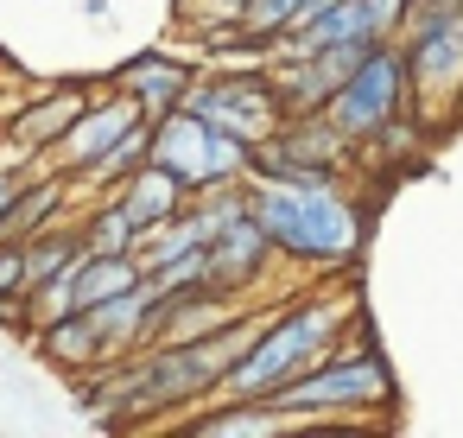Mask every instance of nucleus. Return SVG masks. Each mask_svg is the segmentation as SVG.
<instances>
[{"label":"nucleus","mask_w":463,"mask_h":438,"mask_svg":"<svg viewBox=\"0 0 463 438\" xmlns=\"http://www.w3.org/2000/svg\"><path fill=\"white\" fill-rule=\"evenodd\" d=\"M248 210L279 248V267L305 280H343L362 261L368 216L343 178H260L248 172Z\"/></svg>","instance_id":"nucleus-1"},{"label":"nucleus","mask_w":463,"mask_h":438,"mask_svg":"<svg viewBox=\"0 0 463 438\" xmlns=\"http://www.w3.org/2000/svg\"><path fill=\"white\" fill-rule=\"evenodd\" d=\"M349 330H355V292L336 280H317L260 318L254 343L222 375V394L229 400H273L286 381H298L311 362H324Z\"/></svg>","instance_id":"nucleus-2"},{"label":"nucleus","mask_w":463,"mask_h":438,"mask_svg":"<svg viewBox=\"0 0 463 438\" xmlns=\"http://www.w3.org/2000/svg\"><path fill=\"white\" fill-rule=\"evenodd\" d=\"M400 387H393V368L381 362V349L349 330L324 362H311L298 381H286L273 394V406L286 419H330V413H374V406H393Z\"/></svg>","instance_id":"nucleus-3"},{"label":"nucleus","mask_w":463,"mask_h":438,"mask_svg":"<svg viewBox=\"0 0 463 438\" xmlns=\"http://www.w3.org/2000/svg\"><path fill=\"white\" fill-rule=\"evenodd\" d=\"M324 115L336 121V134H343L355 153L381 147L387 134H400V128L412 121V83H406V52H400V39L368 45V58H362V64L336 83V96L324 102Z\"/></svg>","instance_id":"nucleus-4"},{"label":"nucleus","mask_w":463,"mask_h":438,"mask_svg":"<svg viewBox=\"0 0 463 438\" xmlns=\"http://www.w3.org/2000/svg\"><path fill=\"white\" fill-rule=\"evenodd\" d=\"M184 109L203 115V121H216L222 134H235V140H248V147H260V140L286 121V102H279L267 64H203V71L191 77Z\"/></svg>","instance_id":"nucleus-5"},{"label":"nucleus","mask_w":463,"mask_h":438,"mask_svg":"<svg viewBox=\"0 0 463 438\" xmlns=\"http://www.w3.org/2000/svg\"><path fill=\"white\" fill-rule=\"evenodd\" d=\"M153 166H165L191 197L210 191V185H229V178H248L254 166V147L222 134L216 121L191 115V109H172L153 121Z\"/></svg>","instance_id":"nucleus-6"},{"label":"nucleus","mask_w":463,"mask_h":438,"mask_svg":"<svg viewBox=\"0 0 463 438\" xmlns=\"http://www.w3.org/2000/svg\"><path fill=\"white\" fill-rule=\"evenodd\" d=\"M400 52H406V83H412V121L419 109L425 115L463 109V14L412 20L400 33Z\"/></svg>","instance_id":"nucleus-7"},{"label":"nucleus","mask_w":463,"mask_h":438,"mask_svg":"<svg viewBox=\"0 0 463 438\" xmlns=\"http://www.w3.org/2000/svg\"><path fill=\"white\" fill-rule=\"evenodd\" d=\"M279 273V248L267 242V229L254 223V210H241L235 223H222L210 235V286H222L229 299H260Z\"/></svg>","instance_id":"nucleus-8"},{"label":"nucleus","mask_w":463,"mask_h":438,"mask_svg":"<svg viewBox=\"0 0 463 438\" xmlns=\"http://www.w3.org/2000/svg\"><path fill=\"white\" fill-rule=\"evenodd\" d=\"M134 121H146V115H140V102H134L128 90L90 96V109H83V115H77V128L52 147V159H45V166H52V172H64V178H77V172H90V166H96V159H102L128 128H134Z\"/></svg>","instance_id":"nucleus-9"},{"label":"nucleus","mask_w":463,"mask_h":438,"mask_svg":"<svg viewBox=\"0 0 463 438\" xmlns=\"http://www.w3.org/2000/svg\"><path fill=\"white\" fill-rule=\"evenodd\" d=\"M26 343H33V356H39L52 375H64V381H77V375H90V368H102V362H109V343H102V330H96V311H90V305H71V311L39 318Z\"/></svg>","instance_id":"nucleus-10"},{"label":"nucleus","mask_w":463,"mask_h":438,"mask_svg":"<svg viewBox=\"0 0 463 438\" xmlns=\"http://www.w3.org/2000/svg\"><path fill=\"white\" fill-rule=\"evenodd\" d=\"M203 64L197 58H172V52H140V58H128L109 83L115 90H128L134 102H140V115L146 121H159V115H172V109H184V96H191V77H197Z\"/></svg>","instance_id":"nucleus-11"},{"label":"nucleus","mask_w":463,"mask_h":438,"mask_svg":"<svg viewBox=\"0 0 463 438\" xmlns=\"http://www.w3.org/2000/svg\"><path fill=\"white\" fill-rule=\"evenodd\" d=\"M90 109V90L83 83H45V90H33L20 109H14V121H7V134L14 140H26L39 159H52V147L77 128V115Z\"/></svg>","instance_id":"nucleus-12"},{"label":"nucleus","mask_w":463,"mask_h":438,"mask_svg":"<svg viewBox=\"0 0 463 438\" xmlns=\"http://www.w3.org/2000/svg\"><path fill=\"white\" fill-rule=\"evenodd\" d=\"M286 425H292V419H286L273 400H229V394L191 406V419H184L191 438H273V432H286Z\"/></svg>","instance_id":"nucleus-13"},{"label":"nucleus","mask_w":463,"mask_h":438,"mask_svg":"<svg viewBox=\"0 0 463 438\" xmlns=\"http://www.w3.org/2000/svg\"><path fill=\"white\" fill-rule=\"evenodd\" d=\"M115 197H121V210L134 216V229H159V223L184 216V204H191V191H184L165 166H153V159H146L134 178H121Z\"/></svg>","instance_id":"nucleus-14"},{"label":"nucleus","mask_w":463,"mask_h":438,"mask_svg":"<svg viewBox=\"0 0 463 438\" xmlns=\"http://www.w3.org/2000/svg\"><path fill=\"white\" fill-rule=\"evenodd\" d=\"M146 159H153V121H134V128H128V134H121V140H115V147H109L96 166H90V172H77V178H71L77 204H83V197L115 191V185H121V178H134Z\"/></svg>","instance_id":"nucleus-15"},{"label":"nucleus","mask_w":463,"mask_h":438,"mask_svg":"<svg viewBox=\"0 0 463 438\" xmlns=\"http://www.w3.org/2000/svg\"><path fill=\"white\" fill-rule=\"evenodd\" d=\"M146 273H140V261L134 254H83L77 267H71V292H77V305H102V299H115V292H128V286H140Z\"/></svg>","instance_id":"nucleus-16"},{"label":"nucleus","mask_w":463,"mask_h":438,"mask_svg":"<svg viewBox=\"0 0 463 438\" xmlns=\"http://www.w3.org/2000/svg\"><path fill=\"white\" fill-rule=\"evenodd\" d=\"M77 223H83V242H90L96 254H134V242H140V229H134V216L121 210L115 191L83 197V204H77Z\"/></svg>","instance_id":"nucleus-17"},{"label":"nucleus","mask_w":463,"mask_h":438,"mask_svg":"<svg viewBox=\"0 0 463 438\" xmlns=\"http://www.w3.org/2000/svg\"><path fill=\"white\" fill-rule=\"evenodd\" d=\"M305 7H311V0H248L241 26L260 33V39H273V45H286V33L305 20Z\"/></svg>","instance_id":"nucleus-18"},{"label":"nucleus","mask_w":463,"mask_h":438,"mask_svg":"<svg viewBox=\"0 0 463 438\" xmlns=\"http://www.w3.org/2000/svg\"><path fill=\"white\" fill-rule=\"evenodd\" d=\"M241 14H248V0H184V7H178V26H184L191 39H203V33H216V26H241Z\"/></svg>","instance_id":"nucleus-19"},{"label":"nucleus","mask_w":463,"mask_h":438,"mask_svg":"<svg viewBox=\"0 0 463 438\" xmlns=\"http://www.w3.org/2000/svg\"><path fill=\"white\" fill-rule=\"evenodd\" d=\"M0 330L33 337V292H0Z\"/></svg>","instance_id":"nucleus-20"},{"label":"nucleus","mask_w":463,"mask_h":438,"mask_svg":"<svg viewBox=\"0 0 463 438\" xmlns=\"http://www.w3.org/2000/svg\"><path fill=\"white\" fill-rule=\"evenodd\" d=\"M20 178H33V172H7V166H0V235H7V210L20 197Z\"/></svg>","instance_id":"nucleus-21"}]
</instances>
